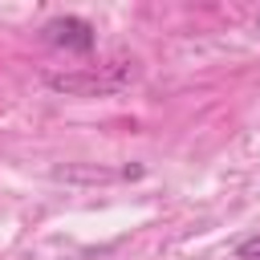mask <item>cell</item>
<instances>
[{
	"label": "cell",
	"mask_w": 260,
	"mask_h": 260,
	"mask_svg": "<svg viewBox=\"0 0 260 260\" xmlns=\"http://www.w3.org/2000/svg\"><path fill=\"white\" fill-rule=\"evenodd\" d=\"M256 24H260V20H256Z\"/></svg>",
	"instance_id": "obj_4"
},
{
	"label": "cell",
	"mask_w": 260,
	"mask_h": 260,
	"mask_svg": "<svg viewBox=\"0 0 260 260\" xmlns=\"http://www.w3.org/2000/svg\"><path fill=\"white\" fill-rule=\"evenodd\" d=\"M134 73H138L134 61H110L98 73H45V85L57 89V93H89V98H98V93H114V89L130 85Z\"/></svg>",
	"instance_id": "obj_1"
},
{
	"label": "cell",
	"mask_w": 260,
	"mask_h": 260,
	"mask_svg": "<svg viewBox=\"0 0 260 260\" xmlns=\"http://www.w3.org/2000/svg\"><path fill=\"white\" fill-rule=\"evenodd\" d=\"M236 256H240V260H260V232L248 236V240H240V244H236Z\"/></svg>",
	"instance_id": "obj_3"
},
{
	"label": "cell",
	"mask_w": 260,
	"mask_h": 260,
	"mask_svg": "<svg viewBox=\"0 0 260 260\" xmlns=\"http://www.w3.org/2000/svg\"><path fill=\"white\" fill-rule=\"evenodd\" d=\"M45 41L57 45V49H69V53H93L98 32H93V24L81 20V16H53V20L45 24Z\"/></svg>",
	"instance_id": "obj_2"
}]
</instances>
